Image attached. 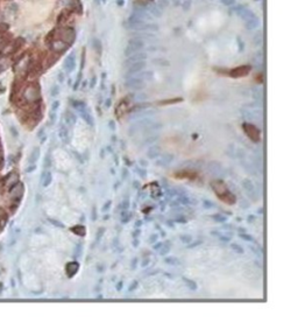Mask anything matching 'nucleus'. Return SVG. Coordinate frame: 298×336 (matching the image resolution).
<instances>
[{
	"instance_id": "obj_31",
	"label": "nucleus",
	"mask_w": 298,
	"mask_h": 336,
	"mask_svg": "<svg viewBox=\"0 0 298 336\" xmlns=\"http://www.w3.org/2000/svg\"><path fill=\"white\" fill-rule=\"evenodd\" d=\"M50 93H51V96H53V97H56L59 93V86L58 85H54L53 88H51V90H50Z\"/></svg>"
},
{
	"instance_id": "obj_57",
	"label": "nucleus",
	"mask_w": 298,
	"mask_h": 336,
	"mask_svg": "<svg viewBox=\"0 0 298 336\" xmlns=\"http://www.w3.org/2000/svg\"><path fill=\"white\" fill-rule=\"evenodd\" d=\"M139 234H140V230H136V231L134 232V237H136V236L139 235Z\"/></svg>"
},
{
	"instance_id": "obj_58",
	"label": "nucleus",
	"mask_w": 298,
	"mask_h": 336,
	"mask_svg": "<svg viewBox=\"0 0 298 336\" xmlns=\"http://www.w3.org/2000/svg\"><path fill=\"white\" fill-rule=\"evenodd\" d=\"M141 224H142V222H141V221H137V222H136V226L141 225Z\"/></svg>"
},
{
	"instance_id": "obj_24",
	"label": "nucleus",
	"mask_w": 298,
	"mask_h": 336,
	"mask_svg": "<svg viewBox=\"0 0 298 336\" xmlns=\"http://www.w3.org/2000/svg\"><path fill=\"white\" fill-rule=\"evenodd\" d=\"M212 218L214 219L215 222H219V223H224V222L227 221V217H226V216L221 215V214H215V215L212 216Z\"/></svg>"
},
{
	"instance_id": "obj_50",
	"label": "nucleus",
	"mask_w": 298,
	"mask_h": 336,
	"mask_svg": "<svg viewBox=\"0 0 298 336\" xmlns=\"http://www.w3.org/2000/svg\"><path fill=\"white\" fill-rule=\"evenodd\" d=\"M122 285H124V284H122V281H120V283H118V285H116V287H115V288H116V291H120V289L122 288Z\"/></svg>"
},
{
	"instance_id": "obj_10",
	"label": "nucleus",
	"mask_w": 298,
	"mask_h": 336,
	"mask_svg": "<svg viewBox=\"0 0 298 336\" xmlns=\"http://www.w3.org/2000/svg\"><path fill=\"white\" fill-rule=\"evenodd\" d=\"M146 57H147V54L146 53H134L131 56H128L126 64H131L133 62H137V61H145Z\"/></svg>"
},
{
	"instance_id": "obj_28",
	"label": "nucleus",
	"mask_w": 298,
	"mask_h": 336,
	"mask_svg": "<svg viewBox=\"0 0 298 336\" xmlns=\"http://www.w3.org/2000/svg\"><path fill=\"white\" fill-rule=\"evenodd\" d=\"M92 43H93V48L96 49L98 53H100L101 51V43H100V41L98 39H94L93 41H92Z\"/></svg>"
},
{
	"instance_id": "obj_34",
	"label": "nucleus",
	"mask_w": 298,
	"mask_h": 336,
	"mask_svg": "<svg viewBox=\"0 0 298 336\" xmlns=\"http://www.w3.org/2000/svg\"><path fill=\"white\" fill-rule=\"evenodd\" d=\"M220 2L225 6H233L235 4V0H220Z\"/></svg>"
},
{
	"instance_id": "obj_43",
	"label": "nucleus",
	"mask_w": 298,
	"mask_h": 336,
	"mask_svg": "<svg viewBox=\"0 0 298 336\" xmlns=\"http://www.w3.org/2000/svg\"><path fill=\"white\" fill-rule=\"evenodd\" d=\"M158 239V236L157 235H153V236H150V238H149V243H156V240Z\"/></svg>"
},
{
	"instance_id": "obj_29",
	"label": "nucleus",
	"mask_w": 298,
	"mask_h": 336,
	"mask_svg": "<svg viewBox=\"0 0 298 336\" xmlns=\"http://www.w3.org/2000/svg\"><path fill=\"white\" fill-rule=\"evenodd\" d=\"M231 248H232L235 252H237V253H243V249L241 248L240 245H238V244H235V243L231 244Z\"/></svg>"
},
{
	"instance_id": "obj_20",
	"label": "nucleus",
	"mask_w": 298,
	"mask_h": 336,
	"mask_svg": "<svg viewBox=\"0 0 298 336\" xmlns=\"http://www.w3.org/2000/svg\"><path fill=\"white\" fill-rule=\"evenodd\" d=\"M183 281H184V284L188 286V288L191 289V291H196L197 287H198V286H197V284L194 283L193 280H191V279H189L186 277H183Z\"/></svg>"
},
{
	"instance_id": "obj_18",
	"label": "nucleus",
	"mask_w": 298,
	"mask_h": 336,
	"mask_svg": "<svg viewBox=\"0 0 298 336\" xmlns=\"http://www.w3.org/2000/svg\"><path fill=\"white\" fill-rule=\"evenodd\" d=\"M39 158H40V148H34L33 150V152L30 153V155H29V164H35V162L39 160Z\"/></svg>"
},
{
	"instance_id": "obj_12",
	"label": "nucleus",
	"mask_w": 298,
	"mask_h": 336,
	"mask_svg": "<svg viewBox=\"0 0 298 336\" xmlns=\"http://www.w3.org/2000/svg\"><path fill=\"white\" fill-rule=\"evenodd\" d=\"M62 36H63V39H62V41H66V42H72L74 41V39H75V33H74V31L72 29H70V28H65V29H63L62 31Z\"/></svg>"
},
{
	"instance_id": "obj_8",
	"label": "nucleus",
	"mask_w": 298,
	"mask_h": 336,
	"mask_svg": "<svg viewBox=\"0 0 298 336\" xmlns=\"http://www.w3.org/2000/svg\"><path fill=\"white\" fill-rule=\"evenodd\" d=\"M242 187H243V189H245L246 191H247V194L248 195H253V196H255L256 195V189H255V187H254V183L251 182L249 179H245V180H242Z\"/></svg>"
},
{
	"instance_id": "obj_41",
	"label": "nucleus",
	"mask_w": 298,
	"mask_h": 336,
	"mask_svg": "<svg viewBox=\"0 0 298 336\" xmlns=\"http://www.w3.org/2000/svg\"><path fill=\"white\" fill-rule=\"evenodd\" d=\"M136 173H137V174H139V175H141V176H142V177H146V176H147V172H146L145 169H142V168H140V169H137V170H136Z\"/></svg>"
},
{
	"instance_id": "obj_35",
	"label": "nucleus",
	"mask_w": 298,
	"mask_h": 336,
	"mask_svg": "<svg viewBox=\"0 0 298 336\" xmlns=\"http://www.w3.org/2000/svg\"><path fill=\"white\" fill-rule=\"evenodd\" d=\"M128 205H129V202L127 201V200H125V201H122V202L120 203V209L126 210L127 208H128Z\"/></svg>"
},
{
	"instance_id": "obj_48",
	"label": "nucleus",
	"mask_w": 298,
	"mask_h": 336,
	"mask_svg": "<svg viewBox=\"0 0 298 336\" xmlns=\"http://www.w3.org/2000/svg\"><path fill=\"white\" fill-rule=\"evenodd\" d=\"M111 204H112V201H107V202H106V204H105V207L102 208V210L106 211V210L108 209V208H110V205H111Z\"/></svg>"
},
{
	"instance_id": "obj_5",
	"label": "nucleus",
	"mask_w": 298,
	"mask_h": 336,
	"mask_svg": "<svg viewBox=\"0 0 298 336\" xmlns=\"http://www.w3.org/2000/svg\"><path fill=\"white\" fill-rule=\"evenodd\" d=\"M250 70H251V68L249 66H241V67H238V68H235V69H233L229 74H231L232 77H242V76H247Z\"/></svg>"
},
{
	"instance_id": "obj_23",
	"label": "nucleus",
	"mask_w": 298,
	"mask_h": 336,
	"mask_svg": "<svg viewBox=\"0 0 298 336\" xmlns=\"http://www.w3.org/2000/svg\"><path fill=\"white\" fill-rule=\"evenodd\" d=\"M166 263L169 265H172V266H177V265H181V261L178 258H175V257H168L166 258Z\"/></svg>"
},
{
	"instance_id": "obj_42",
	"label": "nucleus",
	"mask_w": 298,
	"mask_h": 336,
	"mask_svg": "<svg viewBox=\"0 0 298 336\" xmlns=\"http://www.w3.org/2000/svg\"><path fill=\"white\" fill-rule=\"evenodd\" d=\"M200 244H202V240H196V242H193V244H188V248L192 249V248H194V246L200 245Z\"/></svg>"
},
{
	"instance_id": "obj_60",
	"label": "nucleus",
	"mask_w": 298,
	"mask_h": 336,
	"mask_svg": "<svg viewBox=\"0 0 298 336\" xmlns=\"http://www.w3.org/2000/svg\"><path fill=\"white\" fill-rule=\"evenodd\" d=\"M102 1H105V0H102Z\"/></svg>"
},
{
	"instance_id": "obj_6",
	"label": "nucleus",
	"mask_w": 298,
	"mask_h": 336,
	"mask_svg": "<svg viewBox=\"0 0 298 336\" xmlns=\"http://www.w3.org/2000/svg\"><path fill=\"white\" fill-rule=\"evenodd\" d=\"M146 67V62L145 61H137V62H133L129 66L127 72L128 74H135V72H140L141 70H143Z\"/></svg>"
},
{
	"instance_id": "obj_54",
	"label": "nucleus",
	"mask_w": 298,
	"mask_h": 336,
	"mask_svg": "<svg viewBox=\"0 0 298 336\" xmlns=\"http://www.w3.org/2000/svg\"><path fill=\"white\" fill-rule=\"evenodd\" d=\"M33 170H35V164H33V166H30V167H29L28 169H27V172H28V173H30V172H33Z\"/></svg>"
},
{
	"instance_id": "obj_7",
	"label": "nucleus",
	"mask_w": 298,
	"mask_h": 336,
	"mask_svg": "<svg viewBox=\"0 0 298 336\" xmlns=\"http://www.w3.org/2000/svg\"><path fill=\"white\" fill-rule=\"evenodd\" d=\"M79 270V264L77 261H70L66 264L65 266V272L69 278H72L77 273V271Z\"/></svg>"
},
{
	"instance_id": "obj_22",
	"label": "nucleus",
	"mask_w": 298,
	"mask_h": 336,
	"mask_svg": "<svg viewBox=\"0 0 298 336\" xmlns=\"http://www.w3.org/2000/svg\"><path fill=\"white\" fill-rule=\"evenodd\" d=\"M53 48L55 50H58V51H62V50H64L66 48V45L64 43L63 41H56L55 43L53 45Z\"/></svg>"
},
{
	"instance_id": "obj_56",
	"label": "nucleus",
	"mask_w": 298,
	"mask_h": 336,
	"mask_svg": "<svg viewBox=\"0 0 298 336\" xmlns=\"http://www.w3.org/2000/svg\"><path fill=\"white\" fill-rule=\"evenodd\" d=\"M110 126L112 127L113 130H115V125H114V123H113V121H111V123H110Z\"/></svg>"
},
{
	"instance_id": "obj_49",
	"label": "nucleus",
	"mask_w": 298,
	"mask_h": 336,
	"mask_svg": "<svg viewBox=\"0 0 298 336\" xmlns=\"http://www.w3.org/2000/svg\"><path fill=\"white\" fill-rule=\"evenodd\" d=\"M80 251H82V245H80V244H78V245H77V252H76V254H77V256H80Z\"/></svg>"
},
{
	"instance_id": "obj_45",
	"label": "nucleus",
	"mask_w": 298,
	"mask_h": 336,
	"mask_svg": "<svg viewBox=\"0 0 298 336\" xmlns=\"http://www.w3.org/2000/svg\"><path fill=\"white\" fill-rule=\"evenodd\" d=\"M156 243H157V244H155V245H154V250H160V249L162 248V245H163V244H162L161 242H156Z\"/></svg>"
},
{
	"instance_id": "obj_30",
	"label": "nucleus",
	"mask_w": 298,
	"mask_h": 336,
	"mask_svg": "<svg viewBox=\"0 0 298 336\" xmlns=\"http://www.w3.org/2000/svg\"><path fill=\"white\" fill-rule=\"evenodd\" d=\"M154 63H157V64H160V66H162V67H168V66H169V62L166 61V60H162V58L154 60Z\"/></svg>"
},
{
	"instance_id": "obj_4",
	"label": "nucleus",
	"mask_w": 298,
	"mask_h": 336,
	"mask_svg": "<svg viewBox=\"0 0 298 336\" xmlns=\"http://www.w3.org/2000/svg\"><path fill=\"white\" fill-rule=\"evenodd\" d=\"M126 86L132 89V90H142L146 86V84L143 82V80L132 77V78H128V80L126 81Z\"/></svg>"
},
{
	"instance_id": "obj_13",
	"label": "nucleus",
	"mask_w": 298,
	"mask_h": 336,
	"mask_svg": "<svg viewBox=\"0 0 298 336\" xmlns=\"http://www.w3.org/2000/svg\"><path fill=\"white\" fill-rule=\"evenodd\" d=\"M64 121H65V124L68 126H72V125H75L76 121H77V117L75 116V113L70 112V111H66L65 115H64Z\"/></svg>"
},
{
	"instance_id": "obj_44",
	"label": "nucleus",
	"mask_w": 298,
	"mask_h": 336,
	"mask_svg": "<svg viewBox=\"0 0 298 336\" xmlns=\"http://www.w3.org/2000/svg\"><path fill=\"white\" fill-rule=\"evenodd\" d=\"M50 120L51 123H54L56 120V112H54V111H50Z\"/></svg>"
},
{
	"instance_id": "obj_1",
	"label": "nucleus",
	"mask_w": 298,
	"mask_h": 336,
	"mask_svg": "<svg viewBox=\"0 0 298 336\" xmlns=\"http://www.w3.org/2000/svg\"><path fill=\"white\" fill-rule=\"evenodd\" d=\"M211 186H212V188H213V190H214V193L217 194V196H218L221 201H224L225 203H227V204H234V203L237 202L235 196L228 190V188H227L226 185H225L223 181L215 180L211 183Z\"/></svg>"
},
{
	"instance_id": "obj_52",
	"label": "nucleus",
	"mask_w": 298,
	"mask_h": 336,
	"mask_svg": "<svg viewBox=\"0 0 298 336\" xmlns=\"http://www.w3.org/2000/svg\"><path fill=\"white\" fill-rule=\"evenodd\" d=\"M58 81H59V82H63V81H64V76H63L62 72H59V74H58Z\"/></svg>"
},
{
	"instance_id": "obj_59",
	"label": "nucleus",
	"mask_w": 298,
	"mask_h": 336,
	"mask_svg": "<svg viewBox=\"0 0 298 336\" xmlns=\"http://www.w3.org/2000/svg\"><path fill=\"white\" fill-rule=\"evenodd\" d=\"M134 246H137V240H136V239L134 240Z\"/></svg>"
},
{
	"instance_id": "obj_46",
	"label": "nucleus",
	"mask_w": 298,
	"mask_h": 336,
	"mask_svg": "<svg viewBox=\"0 0 298 336\" xmlns=\"http://www.w3.org/2000/svg\"><path fill=\"white\" fill-rule=\"evenodd\" d=\"M9 130H11V133H12L13 135H15V137H17V135H18L17 129H15V127H13V126H11V127H9Z\"/></svg>"
},
{
	"instance_id": "obj_21",
	"label": "nucleus",
	"mask_w": 298,
	"mask_h": 336,
	"mask_svg": "<svg viewBox=\"0 0 298 336\" xmlns=\"http://www.w3.org/2000/svg\"><path fill=\"white\" fill-rule=\"evenodd\" d=\"M71 231H74L75 234L78 236H85L86 230H85V226H83V225H76V226L71 228Z\"/></svg>"
},
{
	"instance_id": "obj_9",
	"label": "nucleus",
	"mask_w": 298,
	"mask_h": 336,
	"mask_svg": "<svg viewBox=\"0 0 298 336\" xmlns=\"http://www.w3.org/2000/svg\"><path fill=\"white\" fill-rule=\"evenodd\" d=\"M75 66H76L75 57L72 55L68 56V57L65 58V61H64V63H63L64 70H65L66 72H72V71H74V69H75Z\"/></svg>"
},
{
	"instance_id": "obj_40",
	"label": "nucleus",
	"mask_w": 298,
	"mask_h": 336,
	"mask_svg": "<svg viewBox=\"0 0 298 336\" xmlns=\"http://www.w3.org/2000/svg\"><path fill=\"white\" fill-rule=\"evenodd\" d=\"M49 221L51 222V223L54 224L55 226H58V228H64V225L61 223V222H58V221H55V219H49Z\"/></svg>"
},
{
	"instance_id": "obj_51",
	"label": "nucleus",
	"mask_w": 298,
	"mask_h": 336,
	"mask_svg": "<svg viewBox=\"0 0 298 336\" xmlns=\"http://www.w3.org/2000/svg\"><path fill=\"white\" fill-rule=\"evenodd\" d=\"M149 261H150V260H149V259H148V258H147V259H145V260H143V263H142V264H141V266H142V267H145V266H147V265H148V263H149Z\"/></svg>"
},
{
	"instance_id": "obj_55",
	"label": "nucleus",
	"mask_w": 298,
	"mask_h": 336,
	"mask_svg": "<svg viewBox=\"0 0 298 336\" xmlns=\"http://www.w3.org/2000/svg\"><path fill=\"white\" fill-rule=\"evenodd\" d=\"M176 222H185V219H184V218L182 217V216L179 215V217H178V218H176Z\"/></svg>"
},
{
	"instance_id": "obj_2",
	"label": "nucleus",
	"mask_w": 298,
	"mask_h": 336,
	"mask_svg": "<svg viewBox=\"0 0 298 336\" xmlns=\"http://www.w3.org/2000/svg\"><path fill=\"white\" fill-rule=\"evenodd\" d=\"M143 46H145V43H143L142 40L136 39V37H134V39H131V40L128 41V43H127V47H126V50H125V54H126V56H131L132 54L137 53V51H139L140 49H142Z\"/></svg>"
},
{
	"instance_id": "obj_39",
	"label": "nucleus",
	"mask_w": 298,
	"mask_h": 336,
	"mask_svg": "<svg viewBox=\"0 0 298 336\" xmlns=\"http://www.w3.org/2000/svg\"><path fill=\"white\" fill-rule=\"evenodd\" d=\"M58 106H59V102H58V101L54 102V103H53V105H51V111H54V112H56V110L58 109Z\"/></svg>"
},
{
	"instance_id": "obj_14",
	"label": "nucleus",
	"mask_w": 298,
	"mask_h": 336,
	"mask_svg": "<svg viewBox=\"0 0 298 336\" xmlns=\"http://www.w3.org/2000/svg\"><path fill=\"white\" fill-rule=\"evenodd\" d=\"M58 135H59V138H61V140L63 142H68L69 141V131H68V129L65 126H61L59 127V132H58Z\"/></svg>"
},
{
	"instance_id": "obj_11",
	"label": "nucleus",
	"mask_w": 298,
	"mask_h": 336,
	"mask_svg": "<svg viewBox=\"0 0 298 336\" xmlns=\"http://www.w3.org/2000/svg\"><path fill=\"white\" fill-rule=\"evenodd\" d=\"M172 160H174V155L172 154H162L157 161H156V165H158V166H167Z\"/></svg>"
},
{
	"instance_id": "obj_38",
	"label": "nucleus",
	"mask_w": 298,
	"mask_h": 336,
	"mask_svg": "<svg viewBox=\"0 0 298 336\" xmlns=\"http://www.w3.org/2000/svg\"><path fill=\"white\" fill-rule=\"evenodd\" d=\"M150 12L153 13L154 15H156V17H158V15H161V14H162L161 11H157V7H153V8L150 9Z\"/></svg>"
},
{
	"instance_id": "obj_47",
	"label": "nucleus",
	"mask_w": 298,
	"mask_h": 336,
	"mask_svg": "<svg viewBox=\"0 0 298 336\" xmlns=\"http://www.w3.org/2000/svg\"><path fill=\"white\" fill-rule=\"evenodd\" d=\"M156 139H157V137H151V138H148L147 141H146V144H151V142L155 141Z\"/></svg>"
},
{
	"instance_id": "obj_19",
	"label": "nucleus",
	"mask_w": 298,
	"mask_h": 336,
	"mask_svg": "<svg viewBox=\"0 0 298 336\" xmlns=\"http://www.w3.org/2000/svg\"><path fill=\"white\" fill-rule=\"evenodd\" d=\"M259 20H257V18H251V19H249V20H247L246 21V27H247L248 29H254V28H256L257 26H259Z\"/></svg>"
},
{
	"instance_id": "obj_15",
	"label": "nucleus",
	"mask_w": 298,
	"mask_h": 336,
	"mask_svg": "<svg viewBox=\"0 0 298 336\" xmlns=\"http://www.w3.org/2000/svg\"><path fill=\"white\" fill-rule=\"evenodd\" d=\"M51 181H53V175H51V173L50 172H44V173H43V174H42V180H41L42 186L43 187L50 186Z\"/></svg>"
},
{
	"instance_id": "obj_25",
	"label": "nucleus",
	"mask_w": 298,
	"mask_h": 336,
	"mask_svg": "<svg viewBox=\"0 0 298 336\" xmlns=\"http://www.w3.org/2000/svg\"><path fill=\"white\" fill-rule=\"evenodd\" d=\"M179 239L182 240V243H184V244H190V243H192V237H191L190 235H181Z\"/></svg>"
},
{
	"instance_id": "obj_17",
	"label": "nucleus",
	"mask_w": 298,
	"mask_h": 336,
	"mask_svg": "<svg viewBox=\"0 0 298 336\" xmlns=\"http://www.w3.org/2000/svg\"><path fill=\"white\" fill-rule=\"evenodd\" d=\"M80 115H82L84 121H86V124H89V125H93V117L90 115L89 111H86L85 109L80 110Z\"/></svg>"
},
{
	"instance_id": "obj_36",
	"label": "nucleus",
	"mask_w": 298,
	"mask_h": 336,
	"mask_svg": "<svg viewBox=\"0 0 298 336\" xmlns=\"http://www.w3.org/2000/svg\"><path fill=\"white\" fill-rule=\"evenodd\" d=\"M203 204H204V208H206V209H211V208L213 207L212 202L207 201V200H204V201H203Z\"/></svg>"
},
{
	"instance_id": "obj_26",
	"label": "nucleus",
	"mask_w": 298,
	"mask_h": 336,
	"mask_svg": "<svg viewBox=\"0 0 298 336\" xmlns=\"http://www.w3.org/2000/svg\"><path fill=\"white\" fill-rule=\"evenodd\" d=\"M131 218H132V214H127L126 210H124L122 215H121V222H122V223H127Z\"/></svg>"
},
{
	"instance_id": "obj_16",
	"label": "nucleus",
	"mask_w": 298,
	"mask_h": 336,
	"mask_svg": "<svg viewBox=\"0 0 298 336\" xmlns=\"http://www.w3.org/2000/svg\"><path fill=\"white\" fill-rule=\"evenodd\" d=\"M147 155L149 159H156L160 155V147L158 146H153L147 152Z\"/></svg>"
},
{
	"instance_id": "obj_27",
	"label": "nucleus",
	"mask_w": 298,
	"mask_h": 336,
	"mask_svg": "<svg viewBox=\"0 0 298 336\" xmlns=\"http://www.w3.org/2000/svg\"><path fill=\"white\" fill-rule=\"evenodd\" d=\"M178 201L179 203H183V204H189L190 203V200L186 195H178Z\"/></svg>"
},
{
	"instance_id": "obj_32",
	"label": "nucleus",
	"mask_w": 298,
	"mask_h": 336,
	"mask_svg": "<svg viewBox=\"0 0 298 336\" xmlns=\"http://www.w3.org/2000/svg\"><path fill=\"white\" fill-rule=\"evenodd\" d=\"M240 238H242V239L247 240V242H255V240H254V238L251 237V236L247 235V234H240Z\"/></svg>"
},
{
	"instance_id": "obj_33",
	"label": "nucleus",
	"mask_w": 298,
	"mask_h": 336,
	"mask_svg": "<svg viewBox=\"0 0 298 336\" xmlns=\"http://www.w3.org/2000/svg\"><path fill=\"white\" fill-rule=\"evenodd\" d=\"M169 250H170V246H164L163 248V245H162V248L160 249V254H161V256H166L168 252H169Z\"/></svg>"
},
{
	"instance_id": "obj_3",
	"label": "nucleus",
	"mask_w": 298,
	"mask_h": 336,
	"mask_svg": "<svg viewBox=\"0 0 298 336\" xmlns=\"http://www.w3.org/2000/svg\"><path fill=\"white\" fill-rule=\"evenodd\" d=\"M243 130H245L246 134L248 135L249 139H251L254 142H259L260 141V137H261V133H260L259 129L256 126H254L253 124H248V123H245L242 125Z\"/></svg>"
},
{
	"instance_id": "obj_53",
	"label": "nucleus",
	"mask_w": 298,
	"mask_h": 336,
	"mask_svg": "<svg viewBox=\"0 0 298 336\" xmlns=\"http://www.w3.org/2000/svg\"><path fill=\"white\" fill-rule=\"evenodd\" d=\"M136 263H137V259L134 258V259H133V261H132V269H135V266H136Z\"/></svg>"
},
{
	"instance_id": "obj_37",
	"label": "nucleus",
	"mask_w": 298,
	"mask_h": 336,
	"mask_svg": "<svg viewBox=\"0 0 298 336\" xmlns=\"http://www.w3.org/2000/svg\"><path fill=\"white\" fill-rule=\"evenodd\" d=\"M137 285H139V283H137L136 280H135V281H133V284H132L131 286H129L128 291H129V292H133V291H135V288H136V287H137Z\"/></svg>"
}]
</instances>
